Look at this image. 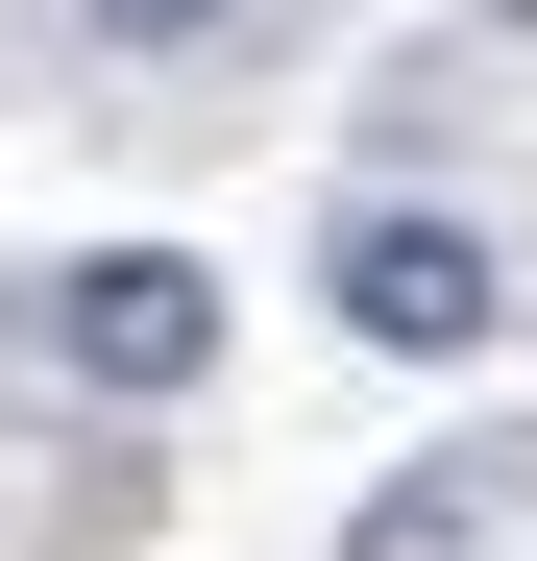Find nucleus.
<instances>
[{
    "mask_svg": "<svg viewBox=\"0 0 537 561\" xmlns=\"http://www.w3.org/2000/svg\"><path fill=\"white\" fill-rule=\"evenodd\" d=\"M318 294H342V342H391V366H465V342L513 318V268H489V220H439V196H367Z\"/></svg>",
    "mask_w": 537,
    "mask_h": 561,
    "instance_id": "nucleus-1",
    "label": "nucleus"
},
{
    "mask_svg": "<svg viewBox=\"0 0 537 561\" xmlns=\"http://www.w3.org/2000/svg\"><path fill=\"white\" fill-rule=\"evenodd\" d=\"M513 489H537V463H513V439H439V463H391V489H367V513H342V561H465V537H489Z\"/></svg>",
    "mask_w": 537,
    "mask_h": 561,
    "instance_id": "nucleus-3",
    "label": "nucleus"
},
{
    "mask_svg": "<svg viewBox=\"0 0 537 561\" xmlns=\"http://www.w3.org/2000/svg\"><path fill=\"white\" fill-rule=\"evenodd\" d=\"M244 0H73V49H220Z\"/></svg>",
    "mask_w": 537,
    "mask_h": 561,
    "instance_id": "nucleus-4",
    "label": "nucleus"
},
{
    "mask_svg": "<svg viewBox=\"0 0 537 561\" xmlns=\"http://www.w3.org/2000/svg\"><path fill=\"white\" fill-rule=\"evenodd\" d=\"M49 366H73V391H196V366H220V268L196 244H99V268H49Z\"/></svg>",
    "mask_w": 537,
    "mask_h": 561,
    "instance_id": "nucleus-2",
    "label": "nucleus"
}]
</instances>
